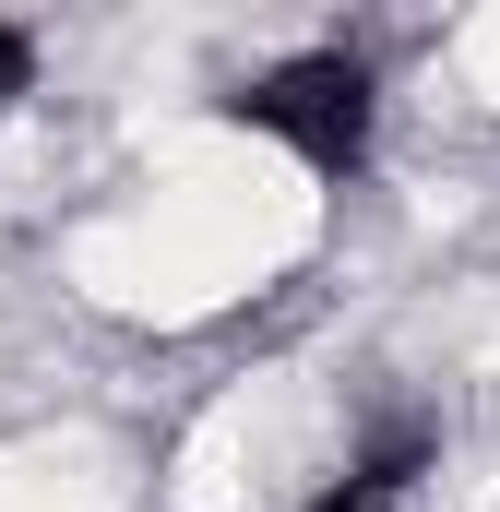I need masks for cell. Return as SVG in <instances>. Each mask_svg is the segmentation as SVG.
Masks as SVG:
<instances>
[{
  "label": "cell",
  "instance_id": "obj_1",
  "mask_svg": "<svg viewBox=\"0 0 500 512\" xmlns=\"http://www.w3.org/2000/svg\"><path fill=\"white\" fill-rule=\"evenodd\" d=\"M239 131L262 143H286L310 179H358L370 167V131H381V72L358 48H298V60H274V72H250L239 96H215Z\"/></svg>",
  "mask_w": 500,
  "mask_h": 512
},
{
  "label": "cell",
  "instance_id": "obj_2",
  "mask_svg": "<svg viewBox=\"0 0 500 512\" xmlns=\"http://www.w3.org/2000/svg\"><path fill=\"white\" fill-rule=\"evenodd\" d=\"M310 512H405V453H370V465H346V477H334Z\"/></svg>",
  "mask_w": 500,
  "mask_h": 512
},
{
  "label": "cell",
  "instance_id": "obj_3",
  "mask_svg": "<svg viewBox=\"0 0 500 512\" xmlns=\"http://www.w3.org/2000/svg\"><path fill=\"white\" fill-rule=\"evenodd\" d=\"M24 96H36V36H24V24L0 12V120H12Z\"/></svg>",
  "mask_w": 500,
  "mask_h": 512
}]
</instances>
